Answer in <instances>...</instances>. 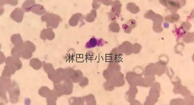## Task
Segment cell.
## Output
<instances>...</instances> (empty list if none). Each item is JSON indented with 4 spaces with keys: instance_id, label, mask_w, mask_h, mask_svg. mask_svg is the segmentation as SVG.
<instances>
[{
    "instance_id": "7c38bea8",
    "label": "cell",
    "mask_w": 194,
    "mask_h": 105,
    "mask_svg": "<svg viewBox=\"0 0 194 105\" xmlns=\"http://www.w3.org/2000/svg\"><path fill=\"white\" fill-rule=\"evenodd\" d=\"M82 18V15L81 14L77 13L74 14L69 20L70 25L73 27L76 26L80 20Z\"/></svg>"
},
{
    "instance_id": "52a82bcc",
    "label": "cell",
    "mask_w": 194,
    "mask_h": 105,
    "mask_svg": "<svg viewBox=\"0 0 194 105\" xmlns=\"http://www.w3.org/2000/svg\"><path fill=\"white\" fill-rule=\"evenodd\" d=\"M30 11L40 16L44 15L47 13L46 10L43 6L41 5L37 4L31 7Z\"/></svg>"
},
{
    "instance_id": "ffe728a7",
    "label": "cell",
    "mask_w": 194,
    "mask_h": 105,
    "mask_svg": "<svg viewBox=\"0 0 194 105\" xmlns=\"http://www.w3.org/2000/svg\"><path fill=\"white\" fill-rule=\"evenodd\" d=\"M12 56L14 58L19 59L22 56L21 50H19L14 47L11 50Z\"/></svg>"
},
{
    "instance_id": "ac0fdd59",
    "label": "cell",
    "mask_w": 194,
    "mask_h": 105,
    "mask_svg": "<svg viewBox=\"0 0 194 105\" xmlns=\"http://www.w3.org/2000/svg\"><path fill=\"white\" fill-rule=\"evenodd\" d=\"M97 16L96 10L95 9H93L90 13L88 14L85 17V19L88 22H92L94 21Z\"/></svg>"
},
{
    "instance_id": "9a60e30c",
    "label": "cell",
    "mask_w": 194,
    "mask_h": 105,
    "mask_svg": "<svg viewBox=\"0 0 194 105\" xmlns=\"http://www.w3.org/2000/svg\"><path fill=\"white\" fill-rule=\"evenodd\" d=\"M51 91L46 86H42L39 89L38 93L40 96L46 98Z\"/></svg>"
},
{
    "instance_id": "5bb4252c",
    "label": "cell",
    "mask_w": 194,
    "mask_h": 105,
    "mask_svg": "<svg viewBox=\"0 0 194 105\" xmlns=\"http://www.w3.org/2000/svg\"><path fill=\"white\" fill-rule=\"evenodd\" d=\"M36 4V2L33 0H27L25 1L22 6V9L24 12H30L31 7Z\"/></svg>"
},
{
    "instance_id": "d6986e66",
    "label": "cell",
    "mask_w": 194,
    "mask_h": 105,
    "mask_svg": "<svg viewBox=\"0 0 194 105\" xmlns=\"http://www.w3.org/2000/svg\"><path fill=\"white\" fill-rule=\"evenodd\" d=\"M23 47L29 50L32 53L36 50V46L33 43L29 41H27L24 42Z\"/></svg>"
},
{
    "instance_id": "cb8c5ba5",
    "label": "cell",
    "mask_w": 194,
    "mask_h": 105,
    "mask_svg": "<svg viewBox=\"0 0 194 105\" xmlns=\"http://www.w3.org/2000/svg\"><path fill=\"white\" fill-rule=\"evenodd\" d=\"M6 91L4 90L1 89V97L3 100L7 102Z\"/></svg>"
},
{
    "instance_id": "30bf717a",
    "label": "cell",
    "mask_w": 194,
    "mask_h": 105,
    "mask_svg": "<svg viewBox=\"0 0 194 105\" xmlns=\"http://www.w3.org/2000/svg\"><path fill=\"white\" fill-rule=\"evenodd\" d=\"M57 97L54 90H52L46 98L47 104L48 105H56Z\"/></svg>"
},
{
    "instance_id": "3957f363",
    "label": "cell",
    "mask_w": 194,
    "mask_h": 105,
    "mask_svg": "<svg viewBox=\"0 0 194 105\" xmlns=\"http://www.w3.org/2000/svg\"><path fill=\"white\" fill-rule=\"evenodd\" d=\"M24 12L22 9L17 8L12 12L10 17L15 21L21 23L23 21Z\"/></svg>"
},
{
    "instance_id": "7402d4cb",
    "label": "cell",
    "mask_w": 194,
    "mask_h": 105,
    "mask_svg": "<svg viewBox=\"0 0 194 105\" xmlns=\"http://www.w3.org/2000/svg\"><path fill=\"white\" fill-rule=\"evenodd\" d=\"M97 40L95 38H92L87 44L86 47L88 48H91L97 46Z\"/></svg>"
},
{
    "instance_id": "d4e9b609",
    "label": "cell",
    "mask_w": 194,
    "mask_h": 105,
    "mask_svg": "<svg viewBox=\"0 0 194 105\" xmlns=\"http://www.w3.org/2000/svg\"><path fill=\"white\" fill-rule=\"evenodd\" d=\"M2 59V60L1 61V64L3 63L4 61H6V59L4 54L2 53V52H1V59Z\"/></svg>"
},
{
    "instance_id": "9c48e42d",
    "label": "cell",
    "mask_w": 194,
    "mask_h": 105,
    "mask_svg": "<svg viewBox=\"0 0 194 105\" xmlns=\"http://www.w3.org/2000/svg\"><path fill=\"white\" fill-rule=\"evenodd\" d=\"M1 89L7 91L12 81L10 77H1Z\"/></svg>"
},
{
    "instance_id": "8992f818",
    "label": "cell",
    "mask_w": 194,
    "mask_h": 105,
    "mask_svg": "<svg viewBox=\"0 0 194 105\" xmlns=\"http://www.w3.org/2000/svg\"><path fill=\"white\" fill-rule=\"evenodd\" d=\"M6 64L10 65L13 66L16 71L22 68V62L19 59L15 58L12 56H9L6 59Z\"/></svg>"
},
{
    "instance_id": "44dd1931",
    "label": "cell",
    "mask_w": 194,
    "mask_h": 105,
    "mask_svg": "<svg viewBox=\"0 0 194 105\" xmlns=\"http://www.w3.org/2000/svg\"><path fill=\"white\" fill-rule=\"evenodd\" d=\"M43 69L47 74L55 70L52 64L51 63H45L43 65Z\"/></svg>"
},
{
    "instance_id": "e0dca14e",
    "label": "cell",
    "mask_w": 194,
    "mask_h": 105,
    "mask_svg": "<svg viewBox=\"0 0 194 105\" xmlns=\"http://www.w3.org/2000/svg\"><path fill=\"white\" fill-rule=\"evenodd\" d=\"M21 52L22 56L24 59H29L31 58L32 56V52L24 47L21 49Z\"/></svg>"
},
{
    "instance_id": "2e32d148",
    "label": "cell",
    "mask_w": 194,
    "mask_h": 105,
    "mask_svg": "<svg viewBox=\"0 0 194 105\" xmlns=\"http://www.w3.org/2000/svg\"><path fill=\"white\" fill-rule=\"evenodd\" d=\"M117 2H115V4L113 5L111 12L110 14H112V15L110 16L111 17L114 14V19L116 16H117L118 14L120 13L121 6H120V2H119L118 4H117Z\"/></svg>"
},
{
    "instance_id": "6da1fadb",
    "label": "cell",
    "mask_w": 194,
    "mask_h": 105,
    "mask_svg": "<svg viewBox=\"0 0 194 105\" xmlns=\"http://www.w3.org/2000/svg\"><path fill=\"white\" fill-rule=\"evenodd\" d=\"M42 21L46 22L47 28L56 29L58 26L62 19L59 16L53 13H47L41 17Z\"/></svg>"
},
{
    "instance_id": "603a6c76",
    "label": "cell",
    "mask_w": 194,
    "mask_h": 105,
    "mask_svg": "<svg viewBox=\"0 0 194 105\" xmlns=\"http://www.w3.org/2000/svg\"><path fill=\"white\" fill-rule=\"evenodd\" d=\"M1 6H3L5 4H9L13 6H16L18 4V1H1Z\"/></svg>"
},
{
    "instance_id": "277c9868",
    "label": "cell",
    "mask_w": 194,
    "mask_h": 105,
    "mask_svg": "<svg viewBox=\"0 0 194 105\" xmlns=\"http://www.w3.org/2000/svg\"><path fill=\"white\" fill-rule=\"evenodd\" d=\"M11 41L18 49L21 50L23 48L24 43L19 34L12 35L11 37Z\"/></svg>"
},
{
    "instance_id": "7a4b0ae2",
    "label": "cell",
    "mask_w": 194,
    "mask_h": 105,
    "mask_svg": "<svg viewBox=\"0 0 194 105\" xmlns=\"http://www.w3.org/2000/svg\"><path fill=\"white\" fill-rule=\"evenodd\" d=\"M10 95V101L12 103H17L19 101L20 88L18 85L14 81H12L7 89Z\"/></svg>"
},
{
    "instance_id": "ba28073f",
    "label": "cell",
    "mask_w": 194,
    "mask_h": 105,
    "mask_svg": "<svg viewBox=\"0 0 194 105\" xmlns=\"http://www.w3.org/2000/svg\"><path fill=\"white\" fill-rule=\"evenodd\" d=\"M17 71L13 66L10 65L6 64L2 72V76L11 77V75H14Z\"/></svg>"
},
{
    "instance_id": "8fae6325",
    "label": "cell",
    "mask_w": 194,
    "mask_h": 105,
    "mask_svg": "<svg viewBox=\"0 0 194 105\" xmlns=\"http://www.w3.org/2000/svg\"><path fill=\"white\" fill-rule=\"evenodd\" d=\"M30 65L35 70L41 68L42 67V62L38 58H34L30 60Z\"/></svg>"
},
{
    "instance_id": "4fadbf2b",
    "label": "cell",
    "mask_w": 194,
    "mask_h": 105,
    "mask_svg": "<svg viewBox=\"0 0 194 105\" xmlns=\"http://www.w3.org/2000/svg\"><path fill=\"white\" fill-rule=\"evenodd\" d=\"M65 91V94L69 95L72 91L73 84L70 79H67L65 80L63 84Z\"/></svg>"
},
{
    "instance_id": "5b68a950",
    "label": "cell",
    "mask_w": 194,
    "mask_h": 105,
    "mask_svg": "<svg viewBox=\"0 0 194 105\" xmlns=\"http://www.w3.org/2000/svg\"><path fill=\"white\" fill-rule=\"evenodd\" d=\"M55 37V34L51 28L43 29L40 34V38L43 40L47 39L52 41L54 39Z\"/></svg>"
}]
</instances>
